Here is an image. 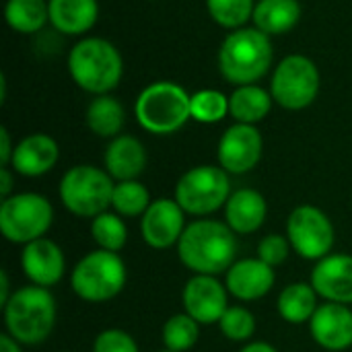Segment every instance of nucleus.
<instances>
[{"instance_id": "nucleus-1", "label": "nucleus", "mask_w": 352, "mask_h": 352, "mask_svg": "<svg viewBox=\"0 0 352 352\" xmlns=\"http://www.w3.org/2000/svg\"><path fill=\"white\" fill-rule=\"evenodd\" d=\"M177 254L182 264L194 274L217 276L235 264V233L221 221H196L186 227L177 243Z\"/></svg>"}, {"instance_id": "nucleus-2", "label": "nucleus", "mask_w": 352, "mask_h": 352, "mask_svg": "<svg viewBox=\"0 0 352 352\" xmlns=\"http://www.w3.org/2000/svg\"><path fill=\"white\" fill-rule=\"evenodd\" d=\"M274 58L270 35L256 27L231 31L219 47V70L235 87L258 85L270 70Z\"/></svg>"}, {"instance_id": "nucleus-3", "label": "nucleus", "mask_w": 352, "mask_h": 352, "mask_svg": "<svg viewBox=\"0 0 352 352\" xmlns=\"http://www.w3.org/2000/svg\"><path fill=\"white\" fill-rule=\"evenodd\" d=\"M68 72L87 93L109 95L124 74V60L118 47L103 37H85L68 54Z\"/></svg>"}, {"instance_id": "nucleus-4", "label": "nucleus", "mask_w": 352, "mask_h": 352, "mask_svg": "<svg viewBox=\"0 0 352 352\" xmlns=\"http://www.w3.org/2000/svg\"><path fill=\"white\" fill-rule=\"evenodd\" d=\"M2 309L6 334L21 344H41L56 326V301L47 289L37 285L14 291Z\"/></svg>"}, {"instance_id": "nucleus-5", "label": "nucleus", "mask_w": 352, "mask_h": 352, "mask_svg": "<svg viewBox=\"0 0 352 352\" xmlns=\"http://www.w3.org/2000/svg\"><path fill=\"white\" fill-rule=\"evenodd\" d=\"M138 124L151 134H173L192 118V95L171 80H157L144 87L136 99Z\"/></svg>"}, {"instance_id": "nucleus-6", "label": "nucleus", "mask_w": 352, "mask_h": 352, "mask_svg": "<svg viewBox=\"0 0 352 352\" xmlns=\"http://www.w3.org/2000/svg\"><path fill=\"white\" fill-rule=\"evenodd\" d=\"M60 200L76 217L95 219L107 212L113 198V177L95 165L70 167L60 179Z\"/></svg>"}, {"instance_id": "nucleus-7", "label": "nucleus", "mask_w": 352, "mask_h": 352, "mask_svg": "<svg viewBox=\"0 0 352 352\" xmlns=\"http://www.w3.org/2000/svg\"><path fill=\"white\" fill-rule=\"evenodd\" d=\"M128 274L126 264L116 252L95 250L89 252L72 270V291L89 303H105L122 293Z\"/></svg>"}, {"instance_id": "nucleus-8", "label": "nucleus", "mask_w": 352, "mask_h": 352, "mask_svg": "<svg viewBox=\"0 0 352 352\" xmlns=\"http://www.w3.org/2000/svg\"><path fill=\"white\" fill-rule=\"evenodd\" d=\"M54 221V208L41 194L25 192L2 200L0 231L10 243H31L41 239Z\"/></svg>"}, {"instance_id": "nucleus-9", "label": "nucleus", "mask_w": 352, "mask_h": 352, "mask_svg": "<svg viewBox=\"0 0 352 352\" xmlns=\"http://www.w3.org/2000/svg\"><path fill=\"white\" fill-rule=\"evenodd\" d=\"M231 198L229 173L223 167L200 165L186 171L175 186V202L188 214L206 217L217 212Z\"/></svg>"}, {"instance_id": "nucleus-10", "label": "nucleus", "mask_w": 352, "mask_h": 352, "mask_svg": "<svg viewBox=\"0 0 352 352\" xmlns=\"http://www.w3.org/2000/svg\"><path fill=\"white\" fill-rule=\"evenodd\" d=\"M320 93V70L307 56L293 54L280 60L270 80L272 99L291 111L309 107Z\"/></svg>"}, {"instance_id": "nucleus-11", "label": "nucleus", "mask_w": 352, "mask_h": 352, "mask_svg": "<svg viewBox=\"0 0 352 352\" xmlns=\"http://www.w3.org/2000/svg\"><path fill=\"white\" fill-rule=\"evenodd\" d=\"M287 237L305 260H324L334 245V227L324 210L311 204L297 206L287 221Z\"/></svg>"}, {"instance_id": "nucleus-12", "label": "nucleus", "mask_w": 352, "mask_h": 352, "mask_svg": "<svg viewBox=\"0 0 352 352\" xmlns=\"http://www.w3.org/2000/svg\"><path fill=\"white\" fill-rule=\"evenodd\" d=\"M262 151H264V140L256 126L233 124L221 136L217 157L227 173L243 175L260 163Z\"/></svg>"}, {"instance_id": "nucleus-13", "label": "nucleus", "mask_w": 352, "mask_h": 352, "mask_svg": "<svg viewBox=\"0 0 352 352\" xmlns=\"http://www.w3.org/2000/svg\"><path fill=\"white\" fill-rule=\"evenodd\" d=\"M186 231V212L175 198H159L151 202L140 221V233L146 245L155 250H167L179 243Z\"/></svg>"}, {"instance_id": "nucleus-14", "label": "nucleus", "mask_w": 352, "mask_h": 352, "mask_svg": "<svg viewBox=\"0 0 352 352\" xmlns=\"http://www.w3.org/2000/svg\"><path fill=\"white\" fill-rule=\"evenodd\" d=\"M184 307L198 324H219L229 309V291L214 276L196 274L184 287Z\"/></svg>"}, {"instance_id": "nucleus-15", "label": "nucleus", "mask_w": 352, "mask_h": 352, "mask_svg": "<svg viewBox=\"0 0 352 352\" xmlns=\"http://www.w3.org/2000/svg\"><path fill=\"white\" fill-rule=\"evenodd\" d=\"M21 266L25 276L33 285L47 289L62 280L66 270V260L58 243L41 237L25 245L21 256Z\"/></svg>"}, {"instance_id": "nucleus-16", "label": "nucleus", "mask_w": 352, "mask_h": 352, "mask_svg": "<svg viewBox=\"0 0 352 352\" xmlns=\"http://www.w3.org/2000/svg\"><path fill=\"white\" fill-rule=\"evenodd\" d=\"M311 287L330 303H352V256L334 254L320 260L311 272Z\"/></svg>"}, {"instance_id": "nucleus-17", "label": "nucleus", "mask_w": 352, "mask_h": 352, "mask_svg": "<svg viewBox=\"0 0 352 352\" xmlns=\"http://www.w3.org/2000/svg\"><path fill=\"white\" fill-rule=\"evenodd\" d=\"M314 340L326 351H346L352 346V311L349 305L324 303L309 322Z\"/></svg>"}, {"instance_id": "nucleus-18", "label": "nucleus", "mask_w": 352, "mask_h": 352, "mask_svg": "<svg viewBox=\"0 0 352 352\" xmlns=\"http://www.w3.org/2000/svg\"><path fill=\"white\" fill-rule=\"evenodd\" d=\"M274 268L260 258L235 262L227 270V291L239 301H256L268 295L274 287Z\"/></svg>"}, {"instance_id": "nucleus-19", "label": "nucleus", "mask_w": 352, "mask_h": 352, "mask_svg": "<svg viewBox=\"0 0 352 352\" xmlns=\"http://www.w3.org/2000/svg\"><path fill=\"white\" fill-rule=\"evenodd\" d=\"M60 157L58 142L47 134H31L25 136L16 146L10 161V167L25 177L45 175Z\"/></svg>"}, {"instance_id": "nucleus-20", "label": "nucleus", "mask_w": 352, "mask_h": 352, "mask_svg": "<svg viewBox=\"0 0 352 352\" xmlns=\"http://www.w3.org/2000/svg\"><path fill=\"white\" fill-rule=\"evenodd\" d=\"M268 214L266 198L252 188H241L231 194V198L225 204V219L227 225L233 229V233L250 235L256 233Z\"/></svg>"}, {"instance_id": "nucleus-21", "label": "nucleus", "mask_w": 352, "mask_h": 352, "mask_svg": "<svg viewBox=\"0 0 352 352\" xmlns=\"http://www.w3.org/2000/svg\"><path fill=\"white\" fill-rule=\"evenodd\" d=\"M146 167L144 144L128 134L116 136L105 148V171L118 182L136 179Z\"/></svg>"}, {"instance_id": "nucleus-22", "label": "nucleus", "mask_w": 352, "mask_h": 352, "mask_svg": "<svg viewBox=\"0 0 352 352\" xmlns=\"http://www.w3.org/2000/svg\"><path fill=\"white\" fill-rule=\"evenodd\" d=\"M50 25L62 35H82L99 19L97 0H47Z\"/></svg>"}, {"instance_id": "nucleus-23", "label": "nucleus", "mask_w": 352, "mask_h": 352, "mask_svg": "<svg viewBox=\"0 0 352 352\" xmlns=\"http://www.w3.org/2000/svg\"><path fill=\"white\" fill-rule=\"evenodd\" d=\"M301 19L297 0H258L254 8V25L266 35L289 33Z\"/></svg>"}, {"instance_id": "nucleus-24", "label": "nucleus", "mask_w": 352, "mask_h": 352, "mask_svg": "<svg viewBox=\"0 0 352 352\" xmlns=\"http://www.w3.org/2000/svg\"><path fill=\"white\" fill-rule=\"evenodd\" d=\"M272 101H274L272 95L260 85H243L231 93L229 113L237 120V124L256 126L270 113Z\"/></svg>"}, {"instance_id": "nucleus-25", "label": "nucleus", "mask_w": 352, "mask_h": 352, "mask_svg": "<svg viewBox=\"0 0 352 352\" xmlns=\"http://www.w3.org/2000/svg\"><path fill=\"white\" fill-rule=\"evenodd\" d=\"M126 122L124 105L111 95H97L87 107V126L101 138L120 136Z\"/></svg>"}, {"instance_id": "nucleus-26", "label": "nucleus", "mask_w": 352, "mask_h": 352, "mask_svg": "<svg viewBox=\"0 0 352 352\" xmlns=\"http://www.w3.org/2000/svg\"><path fill=\"white\" fill-rule=\"evenodd\" d=\"M4 19L12 31L35 35L50 23L47 0H6Z\"/></svg>"}, {"instance_id": "nucleus-27", "label": "nucleus", "mask_w": 352, "mask_h": 352, "mask_svg": "<svg viewBox=\"0 0 352 352\" xmlns=\"http://www.w3.org/2000/svg\"><path fill=\"white\" fill-rule=\"evenodd\" d=\"M318 307V293L311 287V283H293L285 287V291L278 297V314L289 324L311 322Z\"/></svg>"}, {"instance_id": "nucleus-28", "label": "nucleus", "mask_w": 352, "mask_h": 352, "mask_svg": "<svg viewBox=\"0 0 352 352\" xmlns=\"http://www.w3.org/2000/svg\"><path fill=\"white\" fill-rule=\"evenodd\" d=\"M91 237L99 250L118 254L128 241V229L118 212H101L91 223Z\"/></svg>"}, {"instance_id": "nucleus-29", "label": "nucleus", "mask_w": 352, "mask_h": 352, "mask_svg": "<svg viewBox=\"0 0 352 352\" xmlns=\"http://www.w3.org/2000/svg\"><path fill=\"white\" fill-rule=\"evenodd\" d=\"M111 206L120 217H142L151 206V194L138 179L118 182L111 198Z\"/></svg>"}, {"instance_id": "nucleus-30", "label": "nucleus", "mask_w": 352, "mask_h": 352, "mask_svg": "<svg viewBox=\"0 0 352 352\" xmlns=\"http://www.w3.org/2000/svg\"><path fill=\"white\" fill-rule=\"evenodd\" d=\"M208 14L214 23L225 29H241L250 19H254V0H206Z\"/></svg>"}, {"instance_id": "nucleus-31", "label": "nucleus", "mask_w": 352, "mask_h": 352, "mask_svg": "<svg viewBox=\"0 0 352 352\" xmlns=\"http://www.w3.org/2000/svg\"><path fill=\"white\" fill-rule=\"evenodd\" d=\"M200 338V324L188 314H177L167 320L163 326V342L165 349L173 352L190 351Z\"/></svg>"}, {"instance_id": "nucleus-32", "label": "nucleus", "mask_w": 352, "mask_h": 352, "mask_svg": "<svg viewBox=\"0 0 352 352\" xmlns=\"http://www.w3.org/2000/svg\"><path fill=\"white\" fill-rule=\"evenodd\" d=\"M229 113V97L214 89H202L192 95V118L202 124L221 122Z\"/></svg>"}, {"instance_id": "nucleus-33", "label": "nucleus", "mask_w": 352, "mask_h": 352, "mask_svg": "<svg viewBox=\"0 0 352 352\" xmlns=\"http://www.w3.org/2000/svg\"><path fill=\"white\" fill-rule=\"evenodd\" d=\"M221 332L233 340V342H243L250 340L256 332V318L252 311H248L245 307H229L225 311V316L219 322Z\"/></svg>"}, {"instance_id": "nucleus-34", "label": "nucleus", "mask_w": 352, "mask_h": 352, "mask_svg": "<svg viewBox=\"0 0 352 352\" xmlns=\"http://www.w3.org/2000/svg\"><path fill=\"white\" fill-rule=\"evenodd\" d=\"M291 241H289V237H283V235H276V233H272V235H266L260 243H258V258L262 260V262H266L268 266H278V264H283L287 258H289V254H291Z\"/></svg>"}, {"instance_id": "nucleus-35", "label": "nucleus", "mask_w": 352, "mask_h": 352, "mask_svg": "<svg viewBox=\"0 0 352 352\" xmlns=\"http://www.w3.org/2000/svg\"><path fill=\"white\" fill-rule=\"evenodd\" d=\"M93 352H138V344L128 332L111 328V330H103L95 338Z\"/></svg>"}, {"instance_id": "nucleus-36", "label": "nucleus", "mask_w": 352, "mask_h": 352, "mask_svg": "<svg viewBox=\"0 0 352 352\" xmlns=\"http://www.w3.org/2000/svg\"><path fill=\"white\" fill-rule=\"evenodd\" d=\"M12 155H14V146L10 142V134L6 128H0V165L8 167L12 161Z\"/></svg>"}, {"instance_id": "nucleus-37", "label": "nucleus", "mask_w": 352, "mask_h": 352, "mask_svg": "<svg viewBox=\"0 0 352 352\" xmlns=\"http://www.w3.org/2000/svg\"><path fill=\"white\" fill-rule=\"evenodd\" d=\"M10 190H12V173L8 167H0V194H2V200L10 196Z\"/></svg>"}, {"instance_id": "nucleus-38", "label": "nucleus", "mask_w": 352, "mask_h": 352, "mask_svg": "<svg viewBox=\"0 0 352 352\" xmlns=\"http://www.w3.org/2000/svg\"><path fill=\"white\" fill-rule=\"evenodd\" d=\"M12 293H10V280L6 270H0V307H4L10 301Z\"/></svg>"}, {"instance_id": "nucleus-39", "label": "nucleus", "mask_w": 352, "mask_h": 352, "mask_svg": "<svg viewBox=\"0 0 352 352\" xmlns=\"http://www.w3.org/2000/svg\"><path fill=\"white\" fill-rule=\"evenodd\" d=\"M19 344L21 342H16L10 334H2L0 336V352H23Z\"/></svg>"}, {"instance_id": "nucleus-40", "label": "nucleus", "mask_w": 352, "mask_h": 352, "mask_svg": "<svg viewBox=\"0 0 352 352\" xmlns=\"http://www.w3.org/2000/svg\"><path fill=\"white\" fill-rule=\"evenodd\" d=\"M241 352H278L272 344H268V342H252V344H248L245 349Z\"/></svg>"}, {"instance_id": "nucleus-41", "label": "nucleus", "mask_w": 352, "mask_h": 352, "mask_svg": "<svg viewBox=\"0 0 352 352\" xmlns=\"http://www.w3.org/2000/svg\"><path fill=\"white\" fill-rule=\"evenodd\" d=\"M163 352H173V351H163Z\"/></svg>"}]
</instances>
